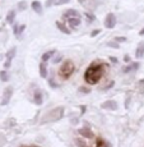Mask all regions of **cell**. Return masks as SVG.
Here are the masks:
<instances>
[{"instance_id": "2e32d148", "label": "cell", "mask_w": 144, "mask_h": 147, "mask_svg": "<svg viewBox=\"0 0 144 147\" xmlns=\"http://www.w3.org/2000/svg\"><path fill=\"white\" fill-rule=\"evenodd\" d=\"M56 26H58L59 30L63 31V32L66 33V35H69V33H70V30H69V28H68L64 23H61V22H56Z\"/></svg>"}, {"instance_id": "836d02e7", "label": "cell", "mask_w": 144, "mask_h": 147, "mask_svg": "<svg viewBox=\"0 0 144 147\" xmlns=\"http://www.w3.org/2000/svg\"><path fill=\"white\" fill-rule=\"evenodd\" d=\"M52 1H54V0H49V1H47V4H46V7H50V5L52 4Z\"/></svg>"}, {"instance_id": "f1b7e54d", "label": "cell", "mask_w": 144, "mask_h": 147, "mask_svg": "<svg viewBox=\"0 0 144 147\" xmlns=\"http://www.w3.org/2000/svg\"><path fill=\"white\" fill-rule=\"evenodd\" d=\"M98 33H100V30H94V31H93V32L91 33V36H93V37H94V36H97Z\"/></svg>"}, {"instance_id": "8fae6325", "label": "cell", "mask_w": 144, "mask_h": 147, "mask_svg": "<svg viewBox=\"0 0 144 147\" xmlns=\"http://www.w3.org/2000/svg\"><path fill=\"white\" fill-rule=\"evenodd\" d=\"M38 69H40V76H41L42 78H47V68H46V63H44L42 61L41 64H40V67H38Z\"/></svg>"}, {"instance_id": "d4e9b609", "label": "cell", "mask_w": 144, "mask_h": 147, "mask_svg": "<svg viewBox=\"0 0 144 147\" xmlns=\"http://www.w3.org/2000/svg\"><path fill=\"white\" fill-rule=\"evenodd\" d=\"M10 65H12V60H9V59H7V61H5L4 67H5V68H7V69H8V68H9Z\"/></svg>"}, {"instance_id": "d6a6232c", "label": "cell", "mask_w": 144, "mask_h": 147, "mask_svg": "<svg viewBox=\"0 0 144 147\" xmlns=\"http://www.w3.org/2000/svg\"><path fill=\"white\" fill-rule=\"evenodd\" d=\"M110 60H111L112 63H117V59H116V58H112V56L110 58Z\"/></svg>"}, {"instance_id": "3957f363", "label": "cell", "mask_w": 144, "mask_h": 147, "mask_svg": "<svg viewBox=\"0 0 144 147\" xmlns=\"http://www.w3.org/2000/svg\"><path fill=\"white\" fill-rule=\"evenodd\" d=\"M74 72V64H73L72 60H65L63 64H61L60 69H59V76L63 80H68L70 76Z\"/></svg>"}, {"instance_id": "d6986e66", "label": "cell", "mask_w": 144, "mask_h": 147, "mask_svg": "<svg viewBox=\"0 0 144 147\" xmlns=\"http://www.w3.org/2000/svg\"><path fill=\"white\" fill-rule=\"evenodd\" d=\"M15 53H17V47H12V49L7 53V59L12 60V59L14 58V55H15Z\"/></svg>"}, {"instance_id": "44dd1931", "label": "cell", "mask_w": 144, "mask_h": 147, "mask_svg": "<svg viewBox=\"0 0 144 147\" xmlns=\"http://www.w3.org/2000/svg\"><path fill=\"white\" fill-rule=\"evenodd\" d=\"M49 86L51 87V88H58V87H59V84L56 83L55 80H54V78L51 77V78H49Z\"/></svg>"}, {"instance_id": "ac0fdd59", "label": "cell", "mask_w": 144, "mask_h": 147, "mask_svg": "<svg viewBox=\"0 0 144 147\" xmlns=\"http://www.w3.org/2000/svg\"><path fill=\"white\" fill-rule=\"evenodd\" d=\"M14 19H15V12H14V10H12V12L8 13V16H7V22H8L9 24H13V23H14Z\"/></svg>"}, {"instance_id": "603a6c76", "label": "cell", "mask_w": 144, "mask_h": 147, "mask_svg": "<svg viewBox=\"0 0 144 147\" xmlns=\"http://www.w3.org/2000/svg\"><path fill=\"white\" fill-rule=\"evenodd\" d=\"M61 59H63V55H61V54H56V56L54 58L52 63H54V64H58L59 61H61Z\"/></svg>"}, {"instance_id": "9c48e42d", "label": "cell", "mask_w": 144, "mask_h": 147, "mask_svg": "<svg viewBox=\"0 0 144 147\" xmlns=\"http://www.w3.org/2000/svg\"><path fill=\"white\" fill-rule=\"evenodd\" d=\"M33 102L36 104V105H42V102H44V95H42V92L37 90V91L33 94Z\"/></svg>"}, {"instance_id": "e0dca14e", "label": "cell", "mask_w": 144, "mask_h": 147, "mask_svg": "<svg viewBox=\"0 0 144 147\" xmlns=\"http://www.w3.org/2000/svg\"><path fill=\"white\" fill-rule=\"evenodd\" d=\"M96 147H112L111 145H110L107 141L102 140V138H98L97 140V145H96Z\"/></svg>"}, {"instance_id": "83f0119b", "label": "cell", "mask_w": 144, "mask_h": 147, "mask_svg": "<svg viewBox=\"0 0 144 147\" xmlns=\"http://www.w3.org/2000/svg\"><path fill=\"white\" fill-rule=\"evenodd\" d=\"M24 28H26V26H24V24H23V26H19V32H18V37H19V33H22V32H23V31H24Z\"/></svg>"}, {"instance_id": "5bb4252c", "label": "cell", "mask_w": 144, "mask_h": 147, "mask_svg": "<svg viewBox=\"0 0 144 147\" xmlns=\"http://www.w3.org/2000/svg\"><path fill=\"white\" fill-rule=\"evenodd\" d=\"M143 55H144V44H140L139 46H138L137 51H135V56H137L138 59H140V58H143Z\"/></svg>"}, {"instance_id": "8d00e7d4", "label": "cell", "mask_w": 144, "mask_h": 147, "mask_svg": "<svg viewBox=\"0 0 144 147\" xmlns=\"http://www.w3.org/2000/svg\"><path fill=\"white\" fill-rule=\"evenodd\" d=\"M79 1H80V3H83V1H86V0H79Z\"/></svg>"}, {"instance_id": "4fadbf2b", "label": "cell", "mask_w": 144, "mask_h": 147, "mask_svg": "<svg viewBox=\"0 0 144 147\" xmlns=\"http://www.w3.org/2000/svg\"><path fill=\"white\" fill-rule=\"evenodd\" d=\"M72 17H79V14L75 9H69L64 13V18H72Z\"/></svg>"}, {"instance_id": "9a60e30c", "label": "cell", "mask_w": 144, "mask_h": 147, "mask_svg": "<svg viewBox=\"0 0 144 147\" xmlns=\"http://www.w3.org/2000/svg\"><path fill=\"white\" fill-rule=\"evenodd\" d=\"M138 68H139V63H130V65H129L128 68H125L123 72L124 73H129V72H131V70H137Z\"/></svg>"}, {"instance_id": "8992f818", "label": "cell", "mask_w": 144, "mask_h": 147, "mask_svg": "<svg viewBox=\"0 0 144 147\" xmlns=\"http://www.w3.org/2000/svg\"><path fill=\"white\" fill-rule=\"evenodd\" d=\"M13 95V88L12 87H7L4 91V96H3V100H1V105H8V102L10 101Z\"/></svg>"}, {"instance_id": "d590c367", "label": "cell", "mask_w": 144, "mask_h": 147, "mask_svg": "<svg viewBox=\"0 0 144 147\" xmlns=\"http://www.w3.org/2000/svg\"><path fill=\"white\" fill-rule=\"evenodd\" d=\"M140 35H144V30H142V31H140Z\"/></svg>"}, {"instance_id": "52a82bcc", "label": "cell", "mask_w": 144, "mask_h": 147, "mask_svg": "<svg viewBox=\"0 0 144 147\" xmlns=\"http://www.w3.org/2000/svg\"><path fill=\"white\" fill-rule=\"evenodd\" d=\"M78 134H80L82 137H84V138H93L94 137V134H93V132L91 131L89 127H83V128L78 129Z\"/></svg>"}, {"instance_id": "277c9868", "label": "cell", "mask_w": 144, "mask_h": 147, "mask_svg": "<svg viewBox=\"0 0 144 147\" xmlns=\"http://www.w3.org/2000/svg\"><path fill=\"white\" fill-rule=\"evenodd\" d=\"M101 107L105 109V110H114L115 111V110H117L119 105L115 100H107V101H105V102L101 104Z\"/></svg>"}, {"instance_id": "5b68a950", "label": "cell", "mask_w": 144, "mask_h": 147, "mask_svg": "<svg viewBox=\"0 0 144 147\" xmlns=\"http://www.w3.org/2000/svg\"><path fill=\"white\" fill-rule=\"evenodd\" d=\"M115 24H116V17H115V14L109 13L105 19V26L107 28H114Z\"/></svg>"}, {"instance_id": "f546056e", "label": "cell", "mask_w": 144, "mask_h": 147, "mask_svg": "<svg viewBox=\"0 0 144 147\" xmlns=\"http://www.w3.org/2000/svg\"><path fill=\"white\" fill-rule=\"evenodd\" d=\"M68 1H69V0H59V1L56 3V4H66Z\"/></svg>"}, {"instance_id": "7c38bea8", "label": "cell", "mask_w": 144, "mask_h": 147, "mask_svg": "<svg viewBox=\"0 0 144 147\" xmlns=\"http://www.w3.org/2000/svg\"><path fill=\"white\" fill-rule=\"evenodd\" d=\"M55 54H56V50H50V51H46L44 55H42V58H41L42 61H44V63H46V61L49 60V59H51Z\"/></svg>"}, {"instance_id": "ba28073f", "label": "cell", "mask_w": 144, "mask_h": 147, "mask_svg": "<svg viewBox=\"0 0 144 147\" xmlns=\"http://www.w3.org/2000/svg\"><path fill=\"white\" fill-rule=\"evenodd\" d=\"M82 21L79 17H72V18H68V26L70 28H78L80 26Z\"/></svg>"}, {"instance_id": "1f68e13d", "label": "cell", "mask_w": 144, "mask_h": 147, "mask_svg": "<svg viewBox=\"0 0 144 147\" xmlns=\"http://www.w3.org/2000/svg\"><path fill=\"white\" fill-rule=\"evenodd\" d=\"M115 44H116V42H110V44H109V46H114V47H116V49H117V47H119V45H115Z\"/></svg>"}, {"instance_id": "484cf974", "label": "cell", "mask_w": 144, "mask_h": 147, "mask_svg": "<svg viewBox=\"0 0 144 147\" xmlns=\"http://www.w3.org/2000/svg\"><path fill=\"white\" fill-rule=\"evenodd\" d=\"M86 16H87V18H88V21H89V22L94 21V16H91L89 13H86Z\"/></svg>"}, {"instance_id": "30bf717a", "label": "cell", "mask_w": 144, "mask_h": 147, "mask_svg": "<svg viewBox=\"0 0 144 147\" xmlns=\"http://www.w3.org/2000/svg\"><path fill=\"white\" fill-rule=\"evenodd\" d=\"M31 7H32V9L35 10L37 14H42V10H44V8H42V4L40 1H33L32 4H31Z\"/></svg>"}, {"instance_id": "cb8c5ba5", "label": "cell", "mask_w": 144, "mask_h": 147, "mask_svg": "<svg viewBox=\"0 0 144 147\" xmlns=\"http://www.w3.org/2000/svg\"><path fill=\"white\" fill-rule=\"evenodd\" d=\"M18 8H19V9H22V10H23V9H26V8H27V4H26V3H23V1H22V3H19Z\"/></svg>"}, {"instance_id": "4dcf8cb0", "label": "cell", "mask_w": 144, "mask_h": 147, "mask_svg": "<svg viewBox=\"0 0 144 147\" xmlns=\"http://www.w3.org/2000/svg\"><path fill=\"white\" fill-rule=\"evenodd\" d=\"M125 40H126L125 37H116V41H119V42H124Z\"/></svg>"}, {"instance_id": "6da1fadb", "label": "cell", "mask_w": 144, "mask_h": 147, "mask_svg": "<svg viewBox=\"0 0 144 147\" xmlns=\"http://www.w3.org/2000/svg\"><path fill=\"white\" fill-rule=\"evenodd\" d=\"M103 74V65L98 63H92L91 65L87 68L84 73V80L89 84H96L100 82Z\"/></svg>"}, {"instance_id": "4316f807", "label": "cell", "mask_w": 144, "mask_h": 147, "mask_svg": "<svg viewBox=\"0 0 144 147\" xmlns=\"http://www.w3.org/2000/svg\"><path fill=\"white\" fill-rule=\"evenodd\" d=\"M70 121H72V124H73V125H77L79 120L77 119V118H73V119H70Z\"/></svg>"}, {"instance_id": "7402d4cb", "label": "cell", "mask_w": 144, "mask_h": 147, "mask_svg": "<svg viewBox=\"0 0 144 147\" xmlns=\"http://www.w3.org/2000/svg\"><path fill=\"white\" fill-rule=\"evenodd\" d=\"M78 91L79 92H80V94H89V92H91V90H89V88H87V87H84V86H82V87H79V88H78Z\"/></svg>"}, {"instance_id": "ffe728a7", "label": "cell", "mask_w": 144, "mask_h": 147, "mask_svg": "<svg viewBox=\"0 0 144 147\" xmlns=\"http://www.w3.org/2000/svg\"><path fill=\"white\" fill-rule=\"evenodd\" d=\"M0 80H1L3 82H7L9 81V74H8L5 70H3V72H0Z\"/></svg>"}, {"instance_id": "7a4b0ae2", "label": "cell", "mask_w": 144, "mask_h": 147, "mask_svg": "<svg viewBox=\"0 0 144 147\" xmlns=\"http://www.w3.org/2000/svg\"><path fill=\"white\" fill-rule=\"evenodd\" d=\"M63 117H64V106L54 107V109L49 110L47 113H45V114L42 115V118L40 119V124L45 125V124L55 123V121L60 120Z\"/></svg>"}, {"instance_id": "e575fe53", "label": "cell", "mask_w": 144, "mask_h": 147, "mask_svg": "<svg viewBox=\"0 0 144 147\" xmlns=\"http://www.w3.org/2000/svg\"><path fill=\"white\" fill-rule=\"evenodd\" d=\"M125 61H128L129 63V61H130V58H129V56H125Z\"/></svg>"}]
</instances>
